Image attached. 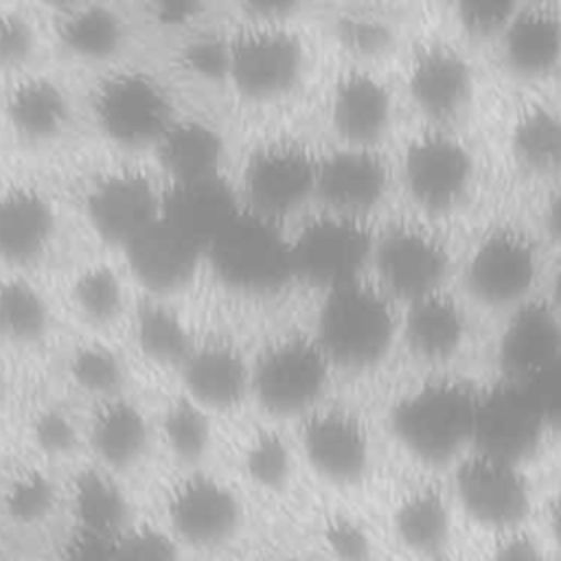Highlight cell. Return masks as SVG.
Here are the masks:
<instances>
[{
    "label": "cell",
    "mask_w": 561,
    "mask_h": 561,
    "mask_svg": "<svg viewBox=\"0 0 561 561\" xmlns=\"http://www.w3.org/2000/svg\"><path fill=\"white\" fill-rule=\"evenodd\" d=\"M394 331V309L379 285L355 278L327 289L316 340L331 364L346 368L375 364L388 351Z\"/></svg>",
    "instance_id": "cell-1"
},
{
    "label": "cell",
    "mask_w": 561,
    "mask_h": 561,
    "mask_svg": "<svg viewBox=\"0 0 561 561\" xmlns=\"http://www.w3.org/2000/svg\"><path fill=\"white\" fill-rule=\"evenodd\" d=\"M476 401L478 394L460 381H427L397 403L392 430L412 456L447 462L471 443Z\"/></svg>",
    "instance_id": "cell-2"
},
{
    "label": "cell",
    "mask_w": 561,
    "mask_h": 561,
    "mask_svg": "<svg viewBox=\"0 0 561 561\" xmlns=\"http://www.w3.org/2000/svg\"><path fill=\"white\" fill-rule=\"evenodd\" d=\"M331 362L316 337L289 335L274 342L252 368V392L274 416L309 414L329 381Z\"/></svg>",
    "instance_id": "cell-3"
},
{
    "label": "cell",
    "mask_w": 561,
    "mask_h": 561,
    "mask_svg": "<svg viewBox=\"0 0 561 561\" xmlns=\"http://www.w3.org/2000/svg\"><path fill=\"white\" fill-rule=\"evenodd\" d=\"M302 68V42L283 24H254L228 39V79L248 99L267 101L285 94Z\"/></svg>",
    "instance_id": "cell-4"
},
{
    "label": "cell",
    "mask_w": 561,
    "mask_h": 561,
    "mask_svg": "<svg viewBox=\"0 0 561 561\" xmlns=\"http://www.w3.org/2000/svg\"><path fill=\"white\" fill-rule=\"evenodd\" d=\"M94 114L103 134L123 147L158 145L175 121L164 85L140 70L105 79L94 99Z\"/></svg>",
    "instance_id": "cell-5"
},
{
    "label": "cell",
    "mask_w": 561,
    "mask_h": 561,
    "mask_svg": "<svg viewBox=\"0 0 561 561\" xmlns=\"http://www.w3.org/2000/svg\"><path fill=\"white\" fill-rule=\"evenodd\" d=\"M219 276L243 289H270L294 274L291 243L274 221L241 210L206 250Z\"/></svg>",
    "instance_id": "cell-6"
},
{
    "label": "cell",
    "mask_w": 561,
    "mask_h": 561,
    "mask_svg": "<svg viewBox=\"0 0 561 561\" xmlns=\"http://www.w3.org/2000/svg\"><path fill=\"white\" fill-rule=\"evenodd\" d=\"M543 412L522 381H502L478 394L471 443L476 451L519 465L541 443Z\"/></svg>",
    "instance_id": "cell-7"
},
{
    "label": "cell",
    "mask_w": 561,
    "mask_h": 561,
    "mask_svg": "<svg viewBox=\"0 0 561 561\" xmlns=\"http://www.w3.org/2000/svg\"><path fill=\"white\" fill-rule=\"evenodd\" d=\"M373 250L375 239L362 219L327 213L309 221L291 243L294 274L333 289L359 278Z\"/></svg>",
    "instance_id": "cell-8"
},
{
    "label": "cell",
    "mask_w": 561,
    "mask_h": 561,
    "mask_svg": "<svg viewBox=\"0 0 561 561\" xmlns=\"http://www.w3.org/2000/svg\"><path fill=\"white\" fill-rule=\"evenodd\" d=\"M318 160L294 142L256 149L243 173L245 210L278 221L316 193Z\"/></svg>",
    "instance_id": "cell-9"
},
{
    "label": "cell",
    "mask_w": 561,
    "mask_h": 561,
    "mask_svg": "<svg viewBox=\"0 0 561 561\" xmlns=\"http://www.w3.org/2000/svg\"><path fill=\"white\" fill-rule=\"evenodd\" d=\"M373 263L379 287L408 302L440 289L449 267L445 243L419 224H399L375 239Z\"/></svg>",
    "instance_id": "cell-10"
},
{
    "label": "cell",
    "mask_w": 561,
    "mask_h": 561,
    "mask_svg": "<svg viewBox=\"0 0 561 561\" xmlns=\"http://www.w3.org/2000/svg\"><path fill=\"white\" fill-rule=\"evenodd\" d=\"M456 495L465 513L495 530H517L530 513V489L519 465L480 451L456 469Z\"/></svg>",
    "instance_id": "cell-11"
},
{
    "label": "cell",
    "mask_w": 561,
    "mask_h": 561,
    "mask_svg": "<svg viewBox=\"0 0 561 561\" xmlns=\"http://www.w3.org/2000/svg\"><path fill=\"white\" fill-rule=\"evenodd\" d=\"M473 160L462 140L434 129L423 131L403 153V180L414 202L427 210L451 208L467 191Z\"/></svg>",
    "instance_id": "cell-12"
},
{
    "label": "cell",
    "mask_w": 561,
    "mask_h": 561,
    "mask_svg": "<svg viewBox=\"0 0 561 561\" xmlns=\"http://www.w3.org/2000/svg\"><path fill=\"white\" fill-rule=\"evenodd\" d=\"M537 274V248L517 228H495L473 248L467 263V285L482 302L519 300Z\"/></svg>",
    "instance_id": "cell-13"
},
{
    "label": "cell",
    "mask_w": 561,
    "mask_h": 561,
    "mask_svg": "<svg viewBox=\"0 0 561 561\" xmlns=\"http://www.w3.org/2000/svg\"><path fill=\"white\" fill-rule=\"evenodd\" d=\"M85 210L101 239L127 248L162 217V197L145 173L116 171L96 180Z\"/></svg>",
    "instance_id": "cell-14"
},
{
    "label": "cell",
    "mask_w": 561,
    "mask_h": 561,
    "mask_svg": "<svg viewBox=\"0 0 561 561\" xmlns=\"http://www.w3.org/2000/svg\"><path fill=\"white\" fill-rule=\"evenodd\" d=\"M300 443L311 467L331 482L353 484L368 467V434L348 410L316 408L305 414Z\"/></svg>",
    "instance_id": "cell-15"
},
{
    "label": "cell",
    "mask_w": 561,
    "mask_h": 561,
    "mask_svg": "<svg viewBox=\"0 0 561 561\" xmlns=\"http://www.w3.org/2000/svg\"><path fill=\"white\" fill-rule=\"evenodd\" d=\"M388 188V167L373 147L344 145L318 160L316 195L329 213L357 217L375 208Z\"/></svg>",
    "instance_id": "cell-16"
},
{
    "label": "cell",
    "mask_w": 561,
    "mask_h": 561,
    "mask_svg": "<svg viewBox=\"0 0 561 561\" xmlns=\"http://www.w3.org/2000/svg\"><path fill=\"white\" fill-rule=\"evenodd\" d=\"M561 359V316L543 300L522 302L500 340V364L511 381H530Z\"/></svg>",
    "instance_id": "cell-17"
},
{
    "label": "cell",
    "mask_w": 561,
    "mask_h": 561,
    "mask_svg": "<svg viewBox=\"0 0 561 561\" xmlns=\"http://www.w3.org/2000/svg\"><path fill=\"white\" fill-rule=\"evenodd\" d=\"M125 250L134 276L153 294H169L184 287L193 278L204 252L202 245L164 217Z\"/></svg>",
    "instance_id": "cell-18"
},
{
    "label": "cell",
    "mask_w": 561,
    "mask_h": 561,
    "mask_svg": "<svg viewBox=\"0 0 561 561\" xmlns=\"http://www.w3.org/2000/svg\"><path fill=\"white\" fill-rule=\"evenodd\" d=\"M173 528L191 543L213 546L226 539L239 522L234 493L215 478L191 476L178 484L169 502Z\"/></svg>",
    "instance_id": "cell-19"
},
{
    "label": "cell",
    "mask_w": 561,
    "mask_h": 561,
    "mask_svg": "<svg viewBox=\"0 0 561 561\" xmlns=\"http://www.w3.org/2000/svg\"><path fill=\"white\" fill-rule=\"evenodd\" d=\"M239 213L241 208L237 195L219 175L173 184L162 197V217L202 245L204 252L237 219Z\"/></svg>",
    "instance_id": "cell-20"
},
{
    "label": "cell",
    "mask_w": 561,
    "mask_h": 561,
    "mask_svg": "<svg viewBox=\"0 0 561 561\" xmlns=\"http://www.w3.org/2000/svg\"><path fill=\"white\" fill-rule=\"evenodd\" d=\"M180 368L186 397L204 410H230L252 390V370L241 353L224 342L193 346Z\"/></svg>",
    "instance_id": "cell-21"
},
{
    "label": "cell",
    "mask_w": 561,
    "mask_h": 561,
    "mask_svg": "<svg viewBox=\"0 0 561 561\" xmlns=\"http://www.w3.org/2000/svg\"><path fill=\"white\" fill-rule=\"evenodd\" d=\"M408 85L414 103L427 116L447 121L467 105L473 79L467 59L458 50L434 44L416 53Z\"/></svg>",
    "instance_id": "cell-22"
},
{
    "label": "cell",
    "mask_w": 561,
    "mask_h": 561,
    "mask_svg": "<svg viewBox=\"0 0 561 561\" xmlns=\"http://www.w3.org/2000/svg\"><path fill=\"white\" fill-rule=\"evenodd\" d=\"M392 99L386 83L366 72H346L333 88L331 121L346 145L373 147L388 129Z\"/></svg>",
    "instance_id": "cell-23"
},
{
    "label": "cell",
    "mask_w": 561,
    "mask_h": 561,
    "mask_svg": "<svg viewBox=\"0 0 561 561\" xmlns=\"http://www.w3.org/2000/svg\"><path fill=\"white\" fill-rule=\"evenodd\" d=\"M55 232L50 202L26 186L0 193V259L13 265L37 261Z\"/></svg>",
    "instance_id": "cell-24"
},
{
    "label": "cell",
    "mask_w": 561,
    "mask_h": 561,
    "mask_svg": "<svg viewBox=\"0 0 561 561\" xmlns=\"http://www.w3.org/2000/svg\"><path fill=\"white\" fill-rule=\"evenodd\" d=\"M508 66L522 75H546L561 59V13L548 4L517 9L502 33Z\"/></svg>",
    "instance_id": "cell-25"
},
{
    "label": "cell",
    "mask_w": 561,
    "mask_h": 561,
    "mask_svg": "<svg viewBox=\"0 0 561 561\" xmlns=\"http://www.w3.org/2000/svg\"><path fill=\"white\" fill-rule=\"evenodd\" d=\"M467 329L462 307L443 289L410 302L403 333L410 348L425 359H445L458 351Z\"/></svg>",
    "instance_id": "cell-26"
},
{
    "label": "cell",
    "mask_w": 561,
    "mask_h": 561,
    "mask_svg": "<svg viewBox=\"0 0 561 561\" xmlns=\"http://www.w3.org/2000/svg\"><path fill=\"white\" fill-rule=\"evenodd\" d=\"M156 149L173 184L219 175L224 142L221 136L202 121H173Z\"/></svg>",
    "instance_id": "cell-27"
},
{
    "label": "cell",
    "mask_w": 561,
    "mask_h": 561,
    "mask_svg": "<svg viewBox=\"0 0 561 561\" xmlns=\"http://www.w3.org/2000/svg\"><path fill=\"white\" fill-rule=\"evenodd\" d=\"M7 116L22 138L42 142L61 134L70 116V105L66 92L55 81L31 77L9 92Z\"/></svg>",
    "instance_id": "cell-28"
},
{
    "label": "cell",
    "mask_w": 561,
    "mask_h": 561,
    "mask_svg": "<svg viewBox=\"0 0 561 561\" xmlns=\"http://www.w3.org/2000/svg\"><path fill=\"white\" fill-rule=\"evenodd\" d=\"M147 440L149 425L140 408L121 397L101 401L90 423V443L105 465H134L142 456Z\"/></svg>",
    "instance_id": "cell-29"
},
{
    "label": "cell",
    "mask_w": 561,
    "mask_h": 561,
    "mask_svg": "<svg viewBox=\"0 0 561 561\" xmlns=\"http://www.w3.org/2000/svg\"><path fill=\"white\" fill-rule=\"evenodd\" d=\"M394 530L410 552L425 561L440 557L451 530V515L443 493L432 486L408 493L394 513Z\"/></svg>",
    "instance_id": "cell-30"
},
{
    "label": "cell",
    "mask_w": 561,
    "mask_h": 561,
    "mask_svg": "<svg viewBox=\"0 0 561 561\" xmlns=\"http://www.w3.org/2000/svg\"><path fill=\"white\" fill-rule=\"evenodd\" d=\"M57 35L66 50L96 61L118 53L125 39V22L105 4H77L61 13Z\"/></svg>",
    "instance_id": "cell-31"
},
{
    "label": "cell",
    "mask_w": 561,
    "mask_h": 561,
    "mask_svg": "<svg viewBox=\"0 0 561 561\" xmlns=\"http://www.w3.org/2000/svg\"><path fill=\"white\" fill-rule=\"evenodd\" d=\"M515 156L533 171L561 169V112L530 105L515 121L511 134Z\"/></svg>",
    "instance_id": "cell-32"
},
{
    "label": "cell",
    "mask_w": 561,
    "mask_h": 561,
    "mask_svg": "<svg viewBox=\"0 0 561 561\" xmlns=\"http://www.w3.org/2000/svg\"><path fill=\"white\" fill-rule=\"evenodd\" d=\"M72 506L77 526L96 533L118 535L127 517L125 495L112 478L96 469L77 476L72 489Z\"/></svg>",
    "instance_id": "cell-33"
},
{
    "label": "cell",
    "mask_w": 561,
    "mask_h": 561,
    "mask_svg": "<svg viewBox=\"0 0 561 561\" xmlns=\"http://www.w3.org/2000/svg\"><path fill=\"white\" fill-rule=\"evenodd\" d=\"M136 340L140 351L158 364L182 366L193 351L186 324L160 302H145L138 309Z\"/></svg>",
    "instance_id": "cell-34"
},
{
    "label": "cell",
    "mask_w": 561,
    "mask_h": 561,
    "mask_svg": "<svg viewBox=\"0 0 561 561\" xmlns=\"http://www.w3.org/2000/svg\"><path fill=\"white\" fill-rule=\"evenodd\" d=\"M48 329V305L24 278L0 283V337L15 344L39 340Z\"/></svg>",
    "instance_id": "cell-35"
},
{
    "label": "cell",
    "mask_w": 561,
    "mask_h": 561,
    "mask_svg": "<svg viewBox=\"0 0 561 561\" xmlns=\"http://www.w3.org/2000/svg\"><path fill=\"white\" fill-rule=\"evenodd\" d=\"M72 300L88 322L107 324L123 309V283L112 267L92 265L77 276Z\"/></svg>",
    "instance_id": "cell-36"
},
{
    "label": "cell",
    "mask_w": 561,
    "mask_h": 561,
    "mask_svg": "<svg viewBox=\"0 0 561 561\" xmlns=\"http://www.w3.org/2000/svg\"><path fill=\"white\" fill-rule=\"evenodd\" d=\"M162 430L171 451L184 462L199 460L208 449L210 423L206 410L188 397H182L167 408Z\"/></svg>",
    "instance_id": "cell-37"
},
{
    "label": "cell",
    "mask_w": 561,
    "mask_h": 561,
    "mask_svg": "<svg viewBox=\"0 0 561 561\" xmlns=\"http://www.w3.org/2000/svg\"><path fill=\"white\" fill-rule=\"evenodd\" d=\"M68 370L81 390L101 399L118 397V390L125 381V366L121 357L101 344L77 348Z\"/></svg>",
    "instance_id": "cell-38"
},
{
    "label": "cell",
    "mask_w": 561,
    "mask_h": 561,
    "mask_svg": "<svg viewBox=\"0 0 561 561\" xmlns=\"http://www.w3.org/2000/svg\"><path fill=\"white\" fill-rule=\"evenodd\" d=\"M245 469L250 478L265 489L283 486L291 471L287 443L276 432L259 434L245 451Z\"/></svg>",
    "instance_id": "cell-39"
},
{
    "label": "cell",
    "mask_w": 561,
    "mask_h": 561,
    "mask_svg": "<svg viewBox=\"0 0 561 561\" xmlns=\"http://www.w3.org/2000/svg\"><path fill=\"white\" fill-rule=\"evenodd\" d=\"M55 502L53 482L39 471L20 473L4 493L7 511L18 522H35L48 515Z\"/></svg>",
    "instance_id": "cell-40"
},
{
    "label": "cell",
    "mask_w": 561,
    "mask_h": 561,
    "mask_svg": "<svg viewBox=\"0 0 561 561\" xmlns=\"http://www.w3.org/2000/svg\"><path fill=\"white\" fill-rule=\"evenodd\" d=\"M456 11L465 31L478 37H489L493 33H504L517 7L506 0H465Z\"/></svg>",
    "instance_id": "cell-41"
},
{
    "label": "cell",
    "mask_w": 561,
    "mask_h": 561,
    "mask_svg": "<svg viewBox=\"0 0 561 561\" xmlns=\"http://www.w3.org/2000/svg\"><path fill=\"white\" fill-rule=\"evenodd\" d=\"M337 37L346 48L359 55H379L388 48L390 28L370 15H346L337 22Z\"/></svg>",
    "instance_id": "cell-42"
},
{
    "label": "cell",
    "mask_w": 561,
    "mask_h": 561,
    "mask_svg": "<svg viewBox=\"0 0 561 561\" xmlns=\"http://www.w3.org/2000/svg\"><path fill=\"white\" fill-rule=\"evenodd\" d=\"M35 50L33 24L20 13L0 15V68H18Z\"/></svg>",
    "instance_id": "cell-43"
},
{
    "label": "cell",
    "mask_w": 561,
    "mask_h": 561,
    "mask_svg": "<svg viewBox=\"0 0 561 561\" xmlns=\"http://www.w3.org/2000/svg\"><path fill=\"white\" fill-rule=\"evenodd\" d=\"M324 539L340 561H370L373 557L370 537L348 517L331 519L324 530Z\"/></svg>",
    "instance_id": "cell-44"
},
{
    "label": "cell",
    "mask_w": 561,
    "mask_h": 561,
    "mask_svg": "<svg viewBox=\"0 0 561 561\" xmlns=\"http://www.w3.org/2000/svg\"><path fill=\"white\" fill-rule=\"evenodd\" d=\"M118 548V535L96 533L77 526L64 546V561H116Z\"/></svg>",
    "instance_id": "cell-45"
},
{
    "label": "cell",
    "mask_w": 561,
    "mask_h": 561,
    "mask_svg": "<svg viewBox=\"0 0 561 561\" xmlns=\"http://www.w3.org/2000/svg\"><path fill=\"white\" fill-rule=\"evenodd\" d=\"M184 66L206 79L228 77V42L215 37H197L182 53Z\"/></svg>",
    "instance_id": "cell-46"
},
{
    "label": "cell",
    "mask_w": 561,
    "mask_h": 561,
    "mask_svg": "<svg viewBox=\"0 0 561 561\" xmlns=\"http://www.w3.org/2000/svg\"><path fill=\"white\" fill-rule=\"evenodd\" d=\"M35 443L48 454H66L77 445V427L61 410H44L33 421Z\"/></svg>",
    "instance_id": "cell-47"
},
{
    "label": "cell",
    "mask_w": 561,
    "mask_h": 561,
    "mask_svg": "<svg viewBox=\"0 0 561 561\" xmlns=\"http://www.w3.org/2000/svg\"><path fill=\"white\" fill-rule=\"evenodd\" d=\"M116 561H178V552L167 535L142 528L121 539Z\"/></svg>",
    "instance_id": "cell-48"
},
{
    "label": "cell",
    "mask_w": 561,
    "mask_h": 561,
    "mask_svg": "<svg viewBox=\"0 0 561 561\" xmlns=\"http://www.w3.org/2000/svg\"><path fill=\"white\" fill-rule=\"evenodd\" d=\"M526 386L535 394L546 423L561 427V359L526 381Z\"/></svg>",
    "instance_id": "cell-49"
},
{
    "label": "cell",
    "mask_w": 561,
    "mask_h": 561,
    "mask_svg": "<svg viewBox=\"0 0 561 561\" xmlns=\"http://www.w3.org/2000/svg\"><path fill=\"white\" fill-rule=\"evenodd\" d=\"M491 561H546V554L530 535L511 530L493 548Z\"/></svg>",
    "instance_id": "cell-50"
},
{
    "label": "cell",
    "mask_w": 561,
    "mask_h": 561,
    "mask_svg": "<svg viewBox=\"0 0 561 561\" xmlns=\"http://www.w3.org/2000/svg\"><path fill=\"white\" fill-rule=\"evenodd\" d=\"M149 13L162 26H186L195 22L204 13V4L199 2H153L149 4Z\"/></svg>",
    "instance_id": "cell-51"
},
{
    "label": "cell",
    "mask_w": 561,
    "mask_h": 561,
    "mask_svg": "<svg viewBox=\"0 0 561 561\" xmlns=\"http://www.w3.org/2000/svg\"><path fill=\"white\" fill-rule=\"evenodd\" d=\"M543 224L552 239L561 241V184L550 193L543 210Z\"/></svg>",
    "instance_id": "cell-52"
},
{
    "label": "cell",
    "mask_w": 561,
    "mask_h": 561,
    "mask_svg": "<svg viewBox=\"0 0 561 561\" xmlns=\"http://www.w3.org/2000/svg\"><path fill=\"white\" fill-rule=\"evenodd\" d=\"M548 528H550V537H552L554 546L561 550V491L557 493V497H554L552 504H550Z\"/></svg>",
    "instance_id": "cell-53"
},
{
    "label": "cell",
    "mask_w": 561,
    "mask_h": 561,
    "mask_svg": "<svg viewBox=\"0 0 561 561\" xmlns=\"http://www.w3.org/2000/svg\"><path fill=\"white\" fill-rule=\"evenodd\" d=\"M554 296H557V300L561 305V267H559V272L554 276Z\"/></svg>",
    "instance_id": "cell-54"
},
{
    "label": "cell",
    "mask_w": 561,
    "mask_h": 561,
    "mask_svg": "<svg viewBox=\"0 0 561 561\" xmlns=\"http://www.w3.org/2000/svg\"><path fill=\"white\" fill-rule=\"evenodd\" d=\"M427 561H454V559H449V557L440 554V557H434V559H427Z\"/></svg>",
    "instance_id": "cell-55"
},
{
    "label": "cell",
    "mask_w": 561,
    "mask_h": 561,
    "mask_svg": "<svg viewBox=\"0 0 561 561\" xmlns=\"http://www.w3.org/2000/svg\"><path fill=\"white\" fill-rule=\"evenodd\" d=\"M0 401H2V379H0Z\"/></svg>",
    "instance_id": "cell-56"
}]
</instances>
